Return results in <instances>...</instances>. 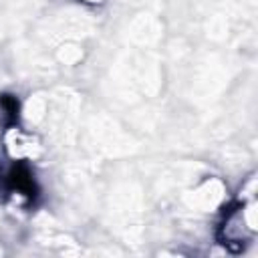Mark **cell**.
<instances>
[{"label":"cell","mask_w":258,"mask_h":258,"mask_svg":"<svg viewBox=\"0 0 258 258\" xmlns=\"http://www.w3.org/2000/svg\"><path fill=\"white\" fill-rule=\"evenodd\" d=\"M240 200L232 206L218 226V240L230 250H240L244 244L252 242L258 234V218H256V181L248 179V185L240 191Z\"/></svg>","instance_id":"6da1fadb"}]
</instances>
